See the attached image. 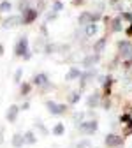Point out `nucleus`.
<instances>
[{
  "mask_svg": "<svg viewBox=\"0 0 132 148\" xmlns=\"http://www.w3.org/2000/svg\"><path fill=\"white\" fill-rule=\"evenodd\" d=\"M14 55H16V57H23L25 60H28L32 57V53L28 51V37L27 35H23V37L18 39L16 48H14Z\"/></svg>",
  "mask_w": 132,
  "mask_h": 148,
  "instance_id": "1",
  "label": "nucleus"
},
{
  "mask_svg": "<svg viewBox=\"0 0 132 148\" xmlns=\"http://www.w3.org/2000/svg\"><path fill=\"white\" fill-rule=\"evenodd\" d=\"M46 108H48V111H49L53 116H60V115H64L65 111H67V106L65 104L56 102V101H46Z\"/></svg>",
  "mask_w": 132,
  "mask_h": 148,
  "instance_id": "2",
  "label": "nucleus"
},
{
  "mask_svg": "<svg viewBox=\"0 0 132 148\" xmlns=\"http://www.w3.org/2000/svg\"><path fill=\"white\" fill-rule=\"evenodd\" d=\"M32 83H34L35 86H39L41 92H48V90H51V88H49V79H48V74H46V72L35 74V76L32 78Z\"/></svg>",
  "mask_w": 132,
  "mask_h": 148,
  "instance_id": "3",
  "label": "nucleus"
},
{
  "mask_svg": "<svg viewBox=\"0 0 132 148\" xmlns=\"http://www.w3.org/2000/svg\"><path fill=\"white\" fill-rule=\"evenodd\" d=\"M104 143H106V146H109V148H120V146L123 145V136H120V134H116V132H109V134H106Z\"/></svg>",
  "mask_w": 132,
  "mask_h": 148,
  "instance_id": "4",
  "label": "nucleus"
},
{
  "mask_svg": "<svg viewBox=\"0 0 132 148\" xmlns=\"http://www.w3.org/2000/svg\"><path fill=\"white\" fill-rule=\"evenodd\" d=\"M116 49H118V55L122 58L132 57V41H120L116 44Z\"/></svg>",
  "mask_w": 132,
  "mask_h": 148,
  "instance_id": "5",
  "label": "nucleus"
},
{
  "mask_svg": "<svg viewBox=\"0 0 132 148\" xmlns=\"http://www.w3.org/2000/svg\"><path fill=\"white\" fill-rule=\"evenodd\" d=\"M37 16H39V11L34 9V7H28V9H25L21 12V23L23 25H30V23H34L37 20Z\"/></svg>",
  "mask_w": 132,
  "mask_h": 148,
  "instance_id": "6",
  "label": "nucleus"
},
{
  "mask_svg": "<svg viewBox=\"0 0 132 148\" xmlns=\"http://www.w3.org/2000/svg\"><path fill=\"white\" fill-rule=\"evenodd\" d=\"M97 129H99L97 120H86V122H81L79 123V131L85 132V134H95Z\"/></svg>",
  "mask_w": 132,
  "mask_h": 148,
  "instance_id": "7",
  "label": "nucleus"
},
{
  "mask_svg": "<svg viewBox=\"0 0 132 148\" xmlns=\"http://www.w3.org/2000/svg\"><path fill=\"white\" fill-rule=\"evenodd\" d=\"M20 25H21V16H18V14H11V16L2 20L4 28H14V27H20Z\"/></svg>",
  "mask_w": 132,
  "mask_h": 148,
  "instance_id": "8",
  "label": "nucleus"
},
{
  "mask_svg": "<svg viewBox=\"0 0 132 148\" xmlns=\"http://www.w3.org/2000/svg\"><path fill=\"white\" fill-rule=\"evenodd\" d=\"M20 106L18 104H11L9 106V109H7V113H5V120L9 122V123H14L16 120H18V115H20Z\"/></svg>",
  "mask_w": 132,
  "mask_h": 148,
  "instance_id": "9",
  "label": "nucleus"
},
{
  "mask_svg": "<svg viewBox=\"0 0 132 148\" xmlns=\"http://www.w3.org/2000/svg\"><path fill=\"white\" fill-rule=\"evenodd\" d=\"M102 102V94L101 92H93V94H90L86 97V106L92 109V108H97L99 104Z\"/></svg>",
  "mask_w": 132,
  "mask_h": 148,
  "instance_id": "10",
  "label": "nucleus"
},
{
  "mask_svg": "<svg viewBox=\"0 0 132 148\" xmlns=\"http://www.w3.org/2000/svg\"><path fill=\"white\" fill-rule=\"evenodd\" d=\"M101 81H102V95L107 97L111 94V90H113V78L111 76H104V78H101Z\"/></svg>",
  "mask_w": 132,
  "mask_h": 148,
  "instance_id": "11",
  "label": "nucleus"
},
{
  "mask_svg": "<svg viewBox=\"0 0 132 148\" xmlns=\"http://www.w3.org/2000/svg\"><path fill=\"white\" fill-rule=\"evenodd\" d=\"M99 58H101V57H99L97 53H93V55H88V57H85V58H83L81 65H83V67H86V69H92L93 65H95V64L99 62Z\"/></svg>",
  "mask_w": 132,
  "mask_h": 148,
  "instance_id": "12",
  "label": "nucleus"
},
{
  "mask_svg": "<svg viewBox=\"0 0 132 148\" xmlns=\"http://www.w3.org/2000/svg\"><path fill=\"white\" fill-rule=\"evenodd\" d=\"M97 34H99L97 23H88V25L85 27V37H86V39H90V37H95Z\"/></svg>",
  "mask_w": 132,
  "mask_h": 148,
  "instance_id": "13",
  "label": "nucleus"
},
{
  "mask_svg": "<svg viewBox=\"0 0 132 148\" xmlns=\"http://www.w3.org/2000/svg\"><path fill=\"white\" fill-rule=\"evenodd\" d=\"M109 30L113 34H116V32H122V21H120V18H111V21L107 23Z\"/></svg>",
  "mask_w": 132,
  "mask_h": 148,
  "instance_id": "14",
  "label": "nucleus"
},
{
  "mask_svg": "<svg viewBox=\"0 0 132 148\" xmlns=\"http://www.w3.org/2000/svg\"><path fill=\"white\" fill-rule=\"evenodd\" d=\"M106 44H107V37H101L97 42H93V53L101 55V53H102V49L106 48Z\"/></svg>",
  "mask_w": 132,
  "mask_h": 148,
  "instance_id": "15",
  "label": "nucleus"
},
{
  "mask_svg": "<svg viewBox=\"0 0 132 148\" xmlns=\"http://www.w3.org/2000/svg\"><path fill=\"white\" fill-rule=\"evenodd\" d=\"M79 76H81V69H79V67H70L69 72H67V76H65V79H67V81L79 79Z\"/></svg>",
  "mask_w": 132,
  "mask_h": 148,
  "instance_id": "16",
  "label": "nucleus"
},
{
  "mask_svg": "<svg viewBox=\"0 0 132 148\" xmlns=\"http://www.w3.org/2000/svg\"><path fill=\"white\" fill-rule=\"evenodd\" d=\"M78 23L79 25H88V23H92V12L90 11H83L79 16H78Z\"/></svg>",
  "mask_w": 132,
  "mask_h": 148,
  "instance_id": "17",
  "label": "nucleus"
},
{
  "mask_svg": "<svg viewBox=\"0 0 132 148\" xmlns=\"http://www.w3.org/2000/svg\"><path fill=\"white\" fill-rule=\"evenodd\" d=\"M12 146H14V148H21V146H25V138H23L21 132H16V134L12 136Z\"/></svg>",
  "mask_w": 132,
  "mask_h": 148,
  "instance_id": "18",
  "label": "nucleus"
},
{
  "mask_svg": "<svg viewBox=\"0 0 132 148\" xmlns=\"http://www.w3.org/2000/svg\"><path fill=\"white\" fill-rule=\"evenodd\" d=\"M51 134H53V136H64V134H65V125H64L62 122L55 123V127L51 129Z\"/></svg>",
  "mask_w": 132,
  "mask_h": 148,
  "instance_id": "19",
  "label": "nucleus"
},
{
  "mask_svg": "<svg viewBox=\"0 0 132 148\" xmlns=\"http://www.w3.org/2000/svg\"><path fill=\"white\" fill-rule=\"evenodd\" d=\"M46 46V37L39 35V37H35V42H34V49L35 51H41L42 48Z\"/></svg>",
  "mask_w": 132,
  "mask_h": 148,
  "instance_id": "20",
  "label": "nucleus"
},
{
  "mask_svg": "<svg viewBox=\"0 0 132 148\" xmlns=\"http://www.w3.org/2000/svg\"><path fill=\"white\" fill-rule=\"evenodd\" d=\"M30 92H32V83H28V81L20 83V95H28Z\"/></svg>",
  "mask_w": 132,
  "mask_h": 148,
  "instance_id": "21",
  "label": "nucleus"
},
{
  "mask_svg": "<svg viewBox=\"0 0 132 148\" xmlns=\"http://www.w3.org/2000/svg\"><path fill=\"white\" fill-rule=\"evenodd\" d=\"M23 138H25V145H35V141H37L34 131H27V132L23 134Z\"/></svg>",
  "mask_w": 132,
  "mask_h": 148,
  "instance_id": "22",
  "label": "nucleus"
},
{
  "mask_svg": "<svg viewBox=\"0 0 132 148\" xmlns=\"http://www.w3.org/2000/svg\"><path fill=\"white\" fill-rule=\"evenodd\" d=\"M79 97H81V92L79 90H74V92H70V95H69V104H78L79 102Z\"/></svg>",
  "mask_w": 132,
  "mask_h": 148,
  "instance_id": "23",
  "label": "nucleus"
},
{
  "mask_svg": "<svg viewBox=\"0 0 132 148\" xmlns=\"http://www.w3.org/2000/svg\"><path fill=\"white\" fill-rule=\"evenodd\" d=\"M56 49H58V44H53V42H46V46L42 48V51L46 55H51V53H56Z\"/></svg>",
  "mask_w": 132,
  "mask_h": 148,
  "instance_id": "24",
  "label": "nucleus"
},
{
  "mask_svg": "<svg viewBox=\"0 0 132 148\" xmlns=\"http://www.w3.org/2000/svg\"><path fill=\"white\" fill-rule=\"evenodd\" d=\"M64 7H65V5H64L62 0H56V2H53V4H51V11H53V12H56V14L62 12V11H64Z\"/></svg>",
  "mask_w": 132,
  "mask_h": 148,
  "instance_id": "25",
  "label": "nucleus"
},
{
  "mask_svg": "<svg viewBox=\"0 0 132 148\" xmlns=\"http://www.w3.org/2000/svg\"><path fill=\"white\" fill-rule=\"evenodd\" d=\"M11 9H12V2H9V0L0 2V12H11Z\"/></svg>",
  "mask_w": 132,
  "mask_h": 148,
  "instance_id": "26",
  "label": "nucleus"
},
{
  "mask_svg": "<svg viewBox=\"0 0 132 148\" xmlns=\"http://www.w3.org/2000/svg\"><path fill=\"white\" fill-rule=\"evenodd\" d=\"M120 21L123 23V21H129V23H132V12H127V11H122L120 12Z\"/></svg>",
  "mask_w": 132,
  "mask_h": 148,
  "instance_id": "27",
  "label": "nucleus"
},
{
  "mask_svg": "<svg viewBox=\"0 0 132 148\" xmlns=\"http://www.w3.org/2000/svg\"><path fill=\"white\" fill-rule=\"evenodd\" d=\"M35 127L39 129V132H41L42 136H48V129L44 127V123H42L41 120H35Z\"/></svg>",
  "mask_w": 132,
  "mask_h": 148,
  "instance_id": "28",
  "label": "nucleus"
},
{
  "mask_svg": "<svg viewBox=\"0 0 132 148\" xmlns=\"http://www.w3.org/2000/svg\"><path fill=\"white\" fill-rule=\"evenodd\" d=\"M56 18H58V14H56V12H53V11H48V12H46V23H48V21H55Z\"/></svg>",
  "mask_w": 132,
  "mask_h": 148,
  "instance_id": "29",
  "label": "nucleus"
},
{
  "mask_svg": "<svg viewBox=\"0 0 132 148\" xmlns=\"http://www.w3.org/2000/svg\"><path fill=\"white\" fill-rule=\"evenodd\" d=\"M21 76H23V69H16V72H14V83H21Z\"/></svg>",
  "mask_w": 132,
  "mask_h": 148,
  "instance_id": "30",
  "label": "nucleus"
},
{
  "mask_svg": "<svg viewBox=\"0 0 132 148\" xmlns=\"http://www.w3.org/2000/svg\"><path fill=\"white\" fill-rule=\"evenodd\" d=\"M28 7H30V2H28V0H21V2L18 4V9H20L21 12H23L25 9H28Z\"/></svg>",
  "mask_w": 132,
  "mask_h": 148,
  "instance_id": "31",
  "label": "nucleus"
},
{
  "mask_svg": "<svg viewBox=\"0 0 132 148\" xmlns=\"http://www.w3.org/2000/svg\"><path fill=\"white\" fill-rule=\"evenodd\" d=\"M88 146H90V141L88 139H83V141H79L76 145V148H88Z\"/></svg>",
  "mask_w": 132,
  "mask_h": 148,
  "instance_id": "32",
  "label": "nucleus"
},
{
  "mask_svg": "<svg viewBox=\"0 0 132 148\" xmlns=\"http://www.w3.org/2000/svg\"><path fill=\"white\" fill-rule=\"evenodd\" d=\"M102 108H104V109H109V108H111V99H109V97L102 99Z\"/></svg>",
  "mask_w": 132,
  "mask_h": 148,
  "instance_id": "33",
  "label": "nucleus"
},
{
  "mask_svg": "<svg viewBox=\"0 0 132 148\" xmlns=\"http://www.w3.org/2000/svg\"><path fill=\"white\" fill-rule=\"evenodd\" d=\"M85 2H86V0H72V5H85Z\"/></svg>",
  "mask_w": 132,
  "mask_h": 148,
  "instance_id": "34",
  "label": "nucleus"
},
{
  "mask_svg": "<svg viewBox=\"0 0 132 148\" xmlns=\"http://www.w3.org/2000/svg\"><path fill=\"white\" fill-rule=\"evenodd\" d=\"M28 108H30V102H23V104L20 106V109H23V111H27Z\"/></svg>",
  "mask_w": 132,
  "mask_h": 148,
  "instance_id": "35",
  "label": "nucleus"
},
{
  "mask_svg": "<svg viewBox=\"0 0 132 148\" xmlns=\"http://www.w3.org/2000/svg\"><path fill=\"white\" fill-rule=\"evenodd\" d=\"M125 34H127L129 37H132V23H130V27H129V28L125 30Z\"/></svg>",
  "mask_w": 132,
  "mask_h": 148,
  "instance_id": "36",
  "label": "nucleus"
},
{
  "mask_svg": "<svg viewBox=\"0 0 132 148\" xmlns=\"http://www.w3.org/2000/svg\"><path fill=\"white\" fill-rule=\"evenodd\" d=\"M4 51H5V49H4V44H0V57L4 55Z\"/></svg>",
  "mask_w": 132,
  "mask_h": 148,
  "instance_id": "37",
  "label": "nucleus"
},
{
  "mask_svg": "<svg viewBox=\"0 0 132 148\" xmlns=\"http://www.w3.org/2000/svg\"><path fill=\"white\" fill-rule=\"evenodd\" d=\"M2 143H4V132L0 131V145H2Z\"/></svg>",
  "mask_w": 132,
  "mask_h": 148,
  "instance_id": "38",
  "label": "nucleus"
},
{
  "mask_svg": "<svg viewBox=\"0 0 132 148\" xmlns=\"http://www.w3.org/2000/svg\"><path fill=\"white\" fill-rule=\"evenodd\" d=\"M120 2V0H111V4H118Z\"/></svg>",
  "mask_w": 132,
  "mask_h": 148,
  "instance_id": "39",
  "label": "nucleus"
},
{
  "mask_svg": "<svg viewBox=\"0 0 132 148\" xmlns=\"http://www.w3.org/2000/svg\"><path fill=\"white\" fill-rule=\"evenodd\" d=\"M53 2H56V0H53Z\"/></svg>",
  "mask_w": 132,
  "mask_h": 148,
  "instance_id": "40",
  "label": "nucleus"
},
{
  "mask_svg": "<svg viewBox=\"0 0 132 148\" xmlns=\"http://www.w3.org/2000/svg\"><path fill=\"white\" fill-rule=\"evenodd\" d=\"M120 148H122V146H120Z\"/></svg>",
  "mask_w": 132,
  "mask_h": 148,
  "instance_id": "41",
  "label": "nucleus"
}]
</instances>
